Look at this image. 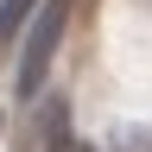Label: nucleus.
<instances>
[{"label":"nucleus","instance_id":"obj_3","mask_svg":"<svg viewBox=\"0 0 152 152\" xmlns=\"http://www.w3.org/2000/svg\"><path fill=\"white\" fill-rule=\"evenodd\" d=\"M45 146L51 152H70V108L64 102H51V114H45Z\"/></svg>","mask_w":152,"mask_h":152},{"label":"nucleus","instance_id":"obj_2","mask_svg":"<svg viewBox=\"0 0 152 152\" xmlns=\"http://www.w3.org/2000/svg\"><path fill=\"white\" fill-rule=\"evenodd\" d=\"M38 7H45V0H0V51H7L13 38L32 26V13H38Z\"/></svg>","mask_w":152,"mask_h":152},{"label":"nucleus","instance_id":"obj_1","mask_svg":"<svg viewBox=\"0 0 152 152\" xmlns=\"http://www.w3.org/2000/svg\"><path fill=\"white\" fill-rule=\"evenodd\" d=\"M64 19H70V0H45V7L32 13V26H26V51H19V95H38L45 89V70H51V57L57 45H64Z\"/></svg>","mask_w":152,"mask_h":152}]
</instances>
